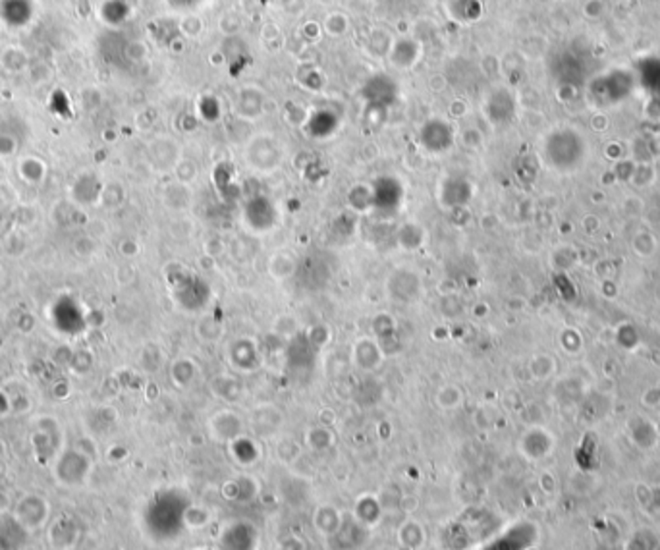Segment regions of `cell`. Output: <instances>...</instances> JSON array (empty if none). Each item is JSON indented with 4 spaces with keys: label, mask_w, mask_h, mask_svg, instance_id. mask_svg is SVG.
Segmentation results:
<instances>
[{
    "label": "cell",
    "mask_w": 660,
    "mask_h": 550,
    "mask_svg": "<svg viewBox=\"0 0 660 550\" xmlns=\"http://www.w3.org/2000/svg\"><path fill=\"white\" fill-rule=\"evenodd\" d=\"M355 518L361 526H375L380 518V504L375 496H363L355 504Z\"/></svg>",
    "instance_id": "cell-5"
},
{
    "label": "cell",
    "mask_w": 660,
    "mask_h": 550,
    "mask_svg": "<svg viewBox=\"0 0 660 550\" xmlns=\"http://www.w3.org/2000/svg\"><path fill=\"white\" fill-rule=\"evenodd\" d=\"M189 514L195 516V519H189V521H185V526L192 527V529H203V527L209 523V512L203 510V508H189Z\"/></svg>",
    "instance_id": "cell-7"
},
{
    "label": "cell",
    "mask_w": 660,
    "mask_h": 550,
    "mask_svg": "<svg viewBox=\"0 0 660 550\" xmlns=\"http://www.w3.org/2000/svg\"><path fill=\"white\" fill-rule=\"evenodd\" d=\"M313 527L317 529V533H321L322 537H332L342 531L344 527V516L342 512L332 506V504H321L317 506V510L313 512Z\"/></svg>",
    "instance_id": "cell-2"
},
{
    "label": "cell",
    "mask_w": 660,
    "mask_h": 550,
    "mask_svg": "<svg viewBox=\"0 0 660 550\" xmlns=\"http://www.w3.org/2000/svg\"><path fill=\"white\" fill-rule=\"evenodd\" d=\"M657 550H660V544H659V549H657Z\"/></svg>",
    "instance_id": "cell-8"
},
{
    "label": "cell",
    "mask_w": 660,
    "mask_h": 550,
    "mask_svg": "<svg viewBox=\"0 0 660 550\" xmlns=\"http://www.w3.org/2000/svg\"><path fill=\"white\" fill-rule=\"evenodd\" d=\"M398 541L403 549L408 550H419L425 547L427 541V535H425V527L417 523L415 519H408L402 527L398 529Z\"/></svg>",
    "instance_id": "cell-3"
},
{
    "label": "cell",
    "mask_w": 660,
    "mask_h": 550,
    "mask_svg": "<svg viewBox=\"0 0 660 550\" xmlns=\"http://www.w3.org/2000/svg\"><path fill=\"white\" fill-rule=\"evenodd\" d=\"M209 429H210V435L217 438V440H222V442H234V440H238V438H240V433H242V421H240V417H238L234 412L224 410V412H218L213 415V419L209 421Z\"/></svg>",
    "instance_id": "cell-1"
},
{
    "label": "cell",
    "mask_w": 660,
    "mask_h": 550,
    "mask_svg": "<svg viewBox=\"0 0 660 550\" xmlns=\"http://www.w3.org/2000/svg\"><path fill=\"white\" fill-rule=\"evenodd\" d=\"M435 404L443 412H452L458 410L464 404V392L456 384H444L435 392Z\"/></svg>",
    "instance_id": "cell-4"
},
{
    "label": "cell",
    "mask_w": 660,
    "mask_h": 550,
    "mask_svg": "<svg viewBox=\"0 0 660 550\" xmlns=\"http://www.w3.org/2000/svg\"><path fill=\"white\" fill-rule=\"evenodd\" d=\"M373 352H379V348L371 342L363 340L355 346V354H363V357H355V365L363 371H373L375 367H379L380 356H369Z\"/></svg>",
    "instance_id": "cell-6"
}]
</instances>
